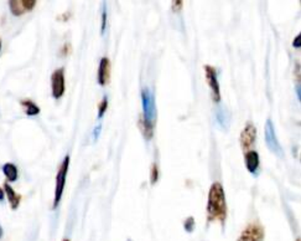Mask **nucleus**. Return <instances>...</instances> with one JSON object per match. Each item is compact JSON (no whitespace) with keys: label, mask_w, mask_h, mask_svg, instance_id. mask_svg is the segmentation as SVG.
<instances>
[{"label":"nucleus","mask_w":301,"mask_h":241,"mask_svg":"<svg viewBox=\"0 0 301 241\" xmlns=\"http://www.w3.org/2000/svg\"><path fill=\"white\" fill-rule=\"evenodd\" d=\"M4 198H5V191H4V189L0 188V202H3Z\"/></svg>","instance_id":"23"},{"label":"nucleus","mask_w":301,"mask_h":241,"mask_svg":"<svg viewBox=\"0 0 301 241\" xmlns=\"http://www.w3.org/2000/svg\"><path fill=\"white\" fill-rule=\"evenodd\" d=\"M184 227H185V230L187 233H192L194 231V227H195V219L192 216H190L188 219H186L185 224H184Z\"/></svg>","instance_id":"19"},{"label":"nucleus","mask_w":301,"mask_h":241,"mask_svg":"<svg viewBox=\"0 0 301 241\" xmlns=\"http://www.w3.org/2000/svg\"><path fill=\"white\" fill-rule=\"evenodd\" d=\"M204 71H206V78H207V83L210 86L211 92H212V100L213 102L218 103L221 102V90H219L218 78H217V72L216 69L212 66H204Z\"/></svg>","instance_id":"7"},{"label":"nucleus","mask_w":301,"mask_h":241,"mask_svg":"<svg viewBox=\"0 0 301 241\" xmlns=\"http://www.w3.org/2000/svg\"><path fill=\"white\" fill-rule=\"evenodd\" d=\"M217 121H218V123H219V125H221L222 128H226V126L228 125V119H227V113L223 111V110L218 111V113H217Z\"/></svg>","instance_id":"17"},{"label":"nucleus","mask_w":301,"mask_h":241,"mask_svg":"<svg viewBox=\"0 0 301 241\" xmlns=\"http://www.w3.org/2000/svg\"><path fill=\"white\" fill-rule=\"evenodd\" d=\"M37 1L35 0H10L9 1V8H10L11 14L15 17H20L26 11H31Z\"/></svg>","instance_id":"9"},{"label":"nucleus","mask_w":301,"mask_h":241,"mask_svg":"<svg viewBox=\"0 0 301 241\" xmlns=\"http://www.w3.org/2000/svg\"><path fill=\"white\" fill-rule=\"evenodd\" d=\"M141 102H143L144 114L140 117L145 125L154 130L155 123H156V105H155L154 93L148 87L141 90Z\"/></svg>","instance_id":"2"},{"label":"nucleus","mask_w":301,"mask_h":241,"mask_svg":"<svg viewBox=\"0 0 301 241\" xmlns=\"http://www.w3.org/2000/svg\"><path fill=\"white\" fill-rule=\"evenodd\" d=\"M244 159H246V168L248 169V172L253 175L257 174L258 168H259V154H258V152L247 150Z\"/></svg>","instance_id":"11"},{"label":"nucleus","mask_w":301,"mask_h":241,"mask_svg":"<svg viewBox=\"0 0 301 241\" xmlns=\"http://www.w3.org/2000/svg\"><path fill=\"white\" fill-rule=\"evenodd\" d=\"M296 241H300V239H298V240H296Z\"/></svg>","instance_id":"28"},{"label":"nucleus","mask_w":301,"mask_h":241,"mask_svg":"<svg viewBox=\"0 0 301 241\" xmlns=\"http://www.w3.org/2000/svg\"><path fill=\"white\" fill-rule=\"evenodd\" d=\"M159 179V168L156 164H152L151 167V174H150V180H151V184H155Z\"/></svg>","instance_id":"18"},{"label":"nucleus","mask_w":301,"mask_h":241,"mask_svg":"<svg viewBox=\"0 0 301 241\" xmlns=\"http://www.w3.org/2000/svg\"><path fill=\"white\" fill-rule=\"evenodd\" d=\"M64 241H69V239H65V240H64Z\"/></svg>","instance_id":"26"},{"label":"nucleus","mask_w":301,"mask_h":241,"mask_svg":"<svg viewBox=\"0 0 301 241\" xmlns=\"http://www.w3.org/2000/svg\"><path fill=\"white\" fill-rule=\"evenodd\" d=\"M207 214L208 222H217L224 224L227 219V203L224 189L221 183L216 182L211 185L210 193H208L207 203Z\"/></svg>","instance_id":"1"},{"label":"nucleus","mask_w":301,"mask_h":241,"mask_svg":"<svg viewBox=\"0 0 301 241\" xmlns=\"http://www.w3.org/2000/svg\"><path fill=\"white\" fill-rule=\"evenodd\" d=\"M109 74H111V62L108 57H102L98 67V83L100 86H105L109 82Z\"/></svg>","instance_id":"10"},{"label":"nucleus","mask_w":301,"mask_h":241,"mask_svg":"<svg viewBox=\"0 0 301 241\" xmlns=\"http://www.w3.org/2000/svg\"><path fill=\"white\" fill-rule=\"evenodd\" d=\"M4 191H5V195L8 197L9 203H10V208L13 210H17L19 208L20 203H21V195L17 194L15 190L11 188V185L9 183L4 184Z\"/></svg>","instance_id":"12"},{"label":"nucleus","mask_w":301,"mask_h":241,"mask_svg":"<svg viewBox=\"0 0 301 241\" xmlns=\"http://www.w3.org/2000/svg\"><path fill=\"white\" fill-rule=\"evenodd\" d=\"M266 142H267V147L269 148L271 153H274L278 157H283V148L280 146L279 141L276 138V133H275V128H274V123L270 118L267 119L266 123Z\"/></svg>","instance_id":"4"},{"label":"nucleus","mask_w":301,"mask_h":241,"mask_svg":"<svg viewBox=\"0 0 301 241\" xmlns=\"http://www.w3.org/2000/svg\"><path fill=\"white\" fill-rule=\"evenodd\" d=\"M0 50H1V41H0Z\"/></svg>","instance_id":"27"},{"label":"nucleus","mask_w":301,"mask_h":241,"mask_svg":"<svg viewBox=\"0 0 301 241\" xmlns=\"http://www.w3.org/2000/svg\"><path fill=\"white\" fill-rule=\"evenodd\" d=\"M181 8H183V1H181V0H179V1H174V3H172V9H174V11L180 10Z\"/></svg>","instance_id":"21"},{"label":"nucleus","mask_w":301,"mask_h":241,"mask_svg":"<svg viewBox=\"0 0 301 241\" xmlns=\"http://www.w3.org/2000/svg\"><path fill=\"white\" fill-rule=\"evenodd\" d=\"M255 139H257V128H255L253 123L248 122L246 127L243 128V130L240 132V146H242L244 150H248L255 143Z\"/></svg>","instance_id":"8"},{"label":"nucleus","mask_w":301,"mask_h":241,"mask_svg":"<svg viewBox=\"0 0 301 241\" xmlns=\"http://www.w3.org/2000/svg\"><path fill=\"white\" fill-rule=\"evenodd\" d=\"M264 229L259 222H251L242 231L237 241H263Z\"/></svg>","instance_id":"5"},{"label":"nucleus","mask_w":301,"mask_h":241,"mask_svg":"<svg viewBox=\"0 0 301 241\" xmlns=\"http://www.w3.org/2000/svg\"><path fill=\"white\" fill-rule=\"evenodd\" d=\"M1 169H3L4 175H5L6 179H8L9 182H15V180H17V175H19V172H17V166H15V164L5 163Z\"/></svg>","instance_id":"13"},{"label":"nucleus","mask_w":301,"mask_h":241,"mask_svg":"<svg viewBox=\"0 0 301 241\" xmlns=\"http://www.w3.org/2000/svg\"><path fill=\"white\" fill-rule=\"evenodd\" d=\"M107 108H108V97L107 96H104L102 102L100 103V107H98V118H102V117L104 116Z\"/></svg>","instance_id":"16"},{"label":"nucleus","mask_w":301,"mask_h":241,"mask_svg":"<svg viewBox=\"0 0 301 241\" xmlns=\"http://www.w3.org/2000/svg\"><path fill=\"white\" fill-rule=\"evenodd\" d=\"M51 89H52V96L53 98L58 100L61 98L65 93V69H57L53 71L52 76H51Z\"/></svg>","instance_id":"6"},{"label":"nucleus","mask_w":301,"mask_h":241,"mask_svg":"<svg viewBox=\"0 0 301 241\" xmlns=\"http://www.w3.org/2000/svg\"><path fill=\"white\" fill-rule=\"evenodd\" d=\"M296 94H298V100L300 101L301 97H300V83L298 85V89H296Z\"/></svg>","instance_id":"24"},{"label":"nucleus","mask_w":301,"mask_h":241,"mask_svg":"<svg viewBox=\"0 0 301 241\" xmlns=\"http://www.w3.org/2000/svg\"><path fill=\"white\" fill-rule=\"evenodd\" d=\"M3 238V227L0 226V239Z\"/></svg>","instance_id":"25"},{"label":"nucleus","mask_w":301,"mask_h":241,"mask_svg":"<svg viewBox=\"0 0 301 241\" xmlns=\"http://www.w3.org/2000/svg\"><path fill=\"white\" fill-rule=\"evenodd\" d=\"M68 167H69V155H66L64 161H62L60 168H58L57 177H56L55 199H53L52 209L57 208L58 204L61 203L62 194H64L65 184H66V177H67V173H68Z\"/></svg>","instance_id":"3"},{"label":"nucleus","mask_w":301,"mask_h":241,"mask_svg":"<svg viewBox=\"0 0 301 241\" xmlns=\"http://www.w3.org/2000/svg\"><path fill=\"white\" fill-rule=\"evenodd\" d=\"M107 5L105 3H103L102 5V25H100V34L104 35L105 28H107Z\"/></svg>","instance_id":"15"},{"label":"nucleus","mask_w":301,"mask_h":241,"mask_svg":"<svg viewBox=\"0 0 301 241\" xmlns=\"http://www.w3.org/2000/svg\"><path fill=\"white\" fill-rule=\"evenodd\" d=\"M21 106L25 108V113L28 114V116H36V114L40 113V107L36 105L35 102H33V101H21Z\"/></svg>","instance_id":"14"},{"label":"nucleus","mask_w":301,"mask_h":241,"mask_svg":"<svg viewBox=\"0 0 301 241\" xmlns=\"http://www.w3.org/2000/svg\"><path fill=\"white\" fill-rule=\"evenodd\" d=\"M300 40H301V35H298L296 36V39L294 40V42H293V46L294 47H300L301 46V44H300Z\"/></svg>","instance_id":"22"},{"label":"nucleus","mask_w":301,"mask_h":241,"mask_svg":"<svg viewBox=\"0 0 301 241\" xmlns=\"http://www.w3.org/2000/svg\"><path fill=\"white\" fill-rule=\"evenodd\" d=\"M100 130H102V126L100 125H98L97 127H96V130H94V132H93V139L94 141H97V138L98 137H100Z\"/></svg>","instance_id":"20"}]
</instances>
